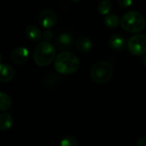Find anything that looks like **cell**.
<instances>
[{
    "instance_id": "cell-5",
    "label": "cell",
    "mask_w": 146,
    "mask_h": 146,
    "mask_svg": "<svg viewBox=\"0 0 146 146\" xmlns=\"http://www.w3.org/2000/svg\"><path fill=\"white\" fill-rule=\"evenodd\" d=\"M127 48L133 56H143L146 54V35L136 34L127 41Z\"/></svg>"
},
{
    "instance_id": "cell-10",
    "label": "cell",
    "mask_w": 146,
    "mask_h": 146,
    "mask_svg": "<svg viewBox=\"0 0 146 146\" xmlns=\"http://www.w3.org/2000/svg\"><path fill=\"white\" fill-rule=\"evenodd\" d=\"M73 42H74L73 37L68 33H63L58 36L56 40V44L57 47L61 50H68L72 47Z\"/></svg>"
},
{
    "instance_id": "cell-7",
    "label": "cell",
    "mask_w": 146,
    "mask_h": 146,
    "mask_svg": "<svg viewBox=\"0 0 146 146\" xmlns=\"http://www.w3.org/2000/svg\"><path fill=\"white\" fill-rule=\"evenodd\" d=\"M29 58V51L27 48L23 46H19L12 50L10 53L11 61L17 65L24 64L27 62Z\"/></svg>"
},
{
    "instance_id": "cell-14",
    "label": "cell",
    "mask_w": 146,
    "mask_h": 146,
    "mask_svg": "<svg viewBox=\"0 0 146 146\" xmlns=\"http://www.w3.org/2000/svg\"><path fill=\"white\" fill-rule=\"evenodd\" d=\"M104 23L107 27L114 28V27H116L119 24H121V20L116 15L109 14L104 19Z\"/></svg>"
},
{
    "instance_id": "cell-21",
    "label": "cell",
    "mask_w": 146,
    "mask_h": 146,
    "mask_svg": "<svg viewBox=\"0 0 146 146\" xmlns=\"http://www.w3.org/2000/svg\"><path fill=\"white\" fill-rule=\"evenodd\" d=\"M142 62H143V64H144V65L146 67V54H145V56H143V58H142Z\"/></svg>"
},
{
    "instance_id": "cell-19",
    "label": "cell",
    "mask_w": 146,
    "mask_h": 146,
    "mask_svg": "<svg viewBox=\"0 0 146 146\" xmlns=\"http://www.w3.org/2000/svg\"><path fill=\"white\" fill-rule=\"evenodd\" d=\"M43 38H44V41H46V42H49V41H50V40L53 38V33H52L51 31H50V30H48V31H45V32L44 33Z\"/></svg>"
},
{
    "instance_id": "cell-13",
    "label": "cell",
    "mask_w": 146,
    "mask_h": 146,
    "mask_svg": "<svg viewBox=\"0 0 146 146\" xmlns=\"http://www.w3.org/2000/svg\"><path fill=\"white\" fill-rule=\"evenodd\" d=\"M14 120L12 116L8 113H2L0 115V129L2 131H7L13 126Z\"/></svg>"
},
{
    "instance_id": "cell-3",
    "label": "cell",
    "mask_w": 146,
    "mask_h": 146,
    "mask_svg": "<svg viewBox=\"0 0 146 146\" xmlns=\"http://www.w3.org/2000/svg\"><path fill=\"white\" fill-rule=\"evenodd\" d=\"M56 56V49L50 42H41L39 43L33 53V59L38 66L44 67L53 62Z\"/></svg>"
},
{
    "instance_id": "cell-11",
    "label": "cell",
    "mask_w": 146,
    "mask_h": 146,
    "mask_svg": "<svg viewBox=\"0 0 146 146\" xmlns=\"http://www.w3.org/2000/svg\"><path fill=\"white\" fill-rule=\"evenodd\" d=\"M76 47L81 52H88L92 48V42L86 36H80L76 41Z\"/></svg>"
},
{
    "instance_id": "cell-8",
    "label": "cell",
    "mask_w": 146,
    "mask_h": 146,
    "mask_svg": "<svg viewBox=\"0 0 146 146\" xmlns=\"http://www.w3.org/2000/svg\"><path fill=\"white\" fill-rule=\"evenodd\" d=\"M109 45L114 50L121 51L126 48V46L127 45V39L124 36L117 33V34L112 35L110 38Z\"/></svg>"
},
{
    "instance_id": "cell-22",
    "label": "cell",
    "mask_w": 146,
    "mask_h": 146,
    "mask_svg": "<svg viewBox=\"0 0 146 146\" xmlns=\"http://www.w3.org/2000/svg\"><path fill=\"white\" fill-rule=\"evenodd\" d=\"M73 2H80V0H72Z\"/></svg>"
},
{
    "instance_id": "cell-15",
    "label": "cell",
    "mask_w": 146,
    "mask_h": 146,
    "mask_svg": "<svg viewBox=\"0 0 146 146\" xmlns=\"http://www.w3.org/2000/svg\"><path fill=\"white\" fill-rule=\"evenodd\" d=\"M12 104V100L9 95L2 92H0V110L6 111L8 110Z\"/></svg>"
},
{
    "instance_id": "cell-4",
    "label": "cell",
    "mask_w": 146,
    "mask_h": 146,
    "mask_svg": "<svg viewBox=\"0 0 146 146\" xmlns=\"http://www.w3.org/2000/svg\"><path fill=\"white\" fill-rule=\"evenodd\" d=\"M114 70L110 63L100 61L92 65L90 71L92 80L97 84H105L113 76Z\"/></svg>"
},
{
    "instance_id": "cell-18",
    "label": "cell",
    "mask_w": 146,
    "mask_h": 146,
    "mask_svg": "<svg viewBox=\"0 0 146 146\" xmlns=\"http://www.w3.org/2000/svg\"><path fill=\"white\" fill-rule=\"evenodd\" d=\"M133 0H118V4L121 8H128L132 5Z\"/></svg>"
},
{
    "instance_id": "cell-1",
    "label": "cell",
    "mask_w": 146,
    "mask_h": 146,
    "mask_svg": "<svg viewBox=\"0 0 146 146\" xmlns=\"http://www.w3.org/2000/svg\"><path fill=\"white\" fill-rule=\"evenodd\" d=\"M80 68L78 57L71 52L63 51L56 56L55 60V68L62 74H71L75 73Z\"/></svg>"
},
{
    "instance_id": "cell-16",
    "label": "cell",
    "mask_w": 146,
    "mask_h": 146,
    "mask_svg": "<svg viewBox=\"0 0 146 146\" xmlns=\"http://www.w3.org/2000/svg\"><path fill=\"white\" fill-rule=\"evenodd\" d=\"M111 6L112 5H111V3L110 0H103L99 3V4L98 6V12L101 15H109V13L111 10Z\"/></svg>"
},
{
    "instance_id": "cell-20",
    "label": "cell",
    "mask_w": 146,
    "mask_h": 146,
    "mask_svg": "<svg viewBox=\"0 0 146 146\" xmlns=\"http://www.w3.org/2000/svg\"><path fill=\"white\" fill-rule=\"evenodd\" d=\"M136 146H146V137H141L137 140Z\"/></svg>"
},
{
    "instance_id": "cell-12",
    "label": "cell",
    "mask_w": 146,
    "mask_h": 146,
    "mask_svg": "<svg viewBox=\"0 0 146 146\" xmlns=\"http://www.w3.org/2000/svg\"><path fill=\"white\" fill-rule=\"evenodd\" d=\"M25 33H26L27 38L31 41L37 42V41H39L41 38V32L36 26H33V25L28 26Z\"/></svg>"
},
{
    "instance_id": "cell-9",
    "label": "cell",
    "mask_w": 146,
    "mask_h": 146,
    "mask_svg": "<svg viewBox=\"0 0 146 146\" xmlns=\"http://www.w3.org/2000/svg\"><path fill=\"white\" fill-rule=\"evenodd\" d=\"M15 76V71L13 68L5 63L0 64V81L1 82H9L13 80Z\"/></svg>"
},
{
    "instance_id": "cell-6",
    "label": "cell",
    "mask_w": 146,
    "mask_h": 146,
    "mask_svg": "<svg viewBox=\"0 0 146 146\" xmlns=\"http://www.w3.org/2000/svg\"><path fill=\"white\" fill-rule=\"evenodd\" d=\"M56 20L57 18L56 13L50 9H43L38 15V21L40 25L46 29L53 27L56 23Z\"/></svg>"
},
{
    "instance_id": "cell-17",
    "label": "cell",
    "mask_w": 146,
    "mask_h": 146,
    "mask_svg": "<svg viewBox=\"0 0 146 146\" xmlns=\"http://www.w3.org/2000/svg\"><path fill=\"white\" fill-rule=\"evenodd\" d=\"M60 146H78L76 139L72 136H66L62 139Z\"/></svg>"
},
{
    "instance_id": "cell-2",
    "label": "cell",
    "mask_w": 146,
    "mask_h": 146,
    "mask_svg": "<svg viewBox=\"0 0 146 146\" xmlns=\"http://www.w3.org/2000/svg\"><path fill=\"white\" fill-rule=\"evenodd\" d=\"M121 26L126 32L132 33H139L145 27V19L139 12L132 10L122 16Z\"/></svg>"
}]
</instances>
